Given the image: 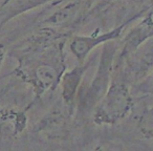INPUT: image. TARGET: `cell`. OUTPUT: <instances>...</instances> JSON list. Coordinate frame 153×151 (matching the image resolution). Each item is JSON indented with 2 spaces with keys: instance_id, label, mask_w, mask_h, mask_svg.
Returning a JSON list of instances; mask_svg holds the SVG:
<instances>
[{
  "instance_id": "obj_1",
  "label": "cell",
  "mask_w": 153,
  "mask_h": 151,
  "mask_svg": "<svg viewBox=\"0 0 153 151\" xmlns=\"http://www.w3.org/2000/svg\"><path fill=\"white\" fill-rule=\"evenodd\" d=\"M115 53L117 46L112 41L106 42L101 54L96 76L85 91L78 94L80 98L78 106L81 113H88L92 111L106 94L112 81L113 61Z\"/></svg>"
},
{
  "instance_id": "obj_2",
  "label": "cell",
  "mask_w": 153,
  "mask_h": 151,
  "mask_svg": "<svg viewBox=\"0 0 153 151\" xmlns=\"http://www.w3.org/2000/svg\"><path fill=\"white\" fill-rule=\"evenodd\" d=\"M14 74L30 84L38 99L60 83L63 70L61 66L51 61L30 58L19 61Z\"/></svg>"
},
{
  "instance_id": "obj_3",
  "label": "cell",
  "mask_w": 153,
  "mask_h": 151,
  "mask_svg": "<svg viewBox=\"0 0 153 151\" xmlns=\"http://www.w3.org/2000/svg\"><path fill=\"white\" fill-rule=\"evenodd\" d=\"M133 101L129 88L123 82H111L108 90L94 110V122L99 125H111L127 117Z\"/></svg>"
},
{
  "instance_id": "obj_4",
  "label": "cell",
  "mask_w": 153,
  "mask_h": 151,
  "mask_svg": "<svg viewBox=\"0 0 153 151\" xmlns=\"http://www.w3.org/2000/svg\"><path fill=\"white\" fill-rule=\"evenodd\" d=\"M132 20H133V18L128 20L125 23L121 24L120 26L114 28L113 30H108L106 33H102V34H97V35L92 34V35H88V36H81V35L74 36L71 39L69 44L70 51L78 59L79 63H83V62H85L88 55L96 47H98L99 45L103 44V43L113 41L119 38L121 36L123 30L126 28V25L129 24Z\"/></svg>"
},
{
  "instance_id": "obj_5",
  "label": "cell",
  "mask_w": 153,
  "mask_h": 151,
  "mask_svg": "<svg viewBox=\"0 0 153 151\" xmlns=\"http://www.w3.org/2000/svg\"><path fill=\"white\" fill-rule=\"evenodd\" d=\"M90 63H91V60L87 63L86 62L79 63V65L74 66L72 69L62 74L60 83H61L62 98L66 105H72V103L78 98L83 74L88 69Z\"/></svg>"
},
{
  "instance_id": "obj_6",
  "label": "cell",
  "mask_w": 153,
  "mask_h": 151,
  "mask_svg": "<svg viewBox=\"0 0 153 151\" xmlns=\"http://www.w3.org/2000/svg\"><path fill=\"white\" fill-rule=\"evenodd\" d=\"M153 36V24L147 20V18L144 20V22L138 24L136 28H134L131 32L128 34V36L125 39L124 43L123 54L122 55H130L134 53L147 39L151 38Z\"/></svg>"
},
{
  "instance_id": "obj_7",
  "label": "cell",
  "mask_w": 153,
  "mask_h": 151,
  "mask_svg": "<svg viewBox=\"0 0 153 151\" xmlns=\"http://www.w3.org/2000/svg\"><path fill=\"white\" fill-rule=\"evenodd\" d=\"M81 4L79 2H71L61 10L53 13L51 17L43 21V23L53 26H62L67 23H72L79 17Z\"/></svg>"
},
{
  "instance_id": "obj_8",
  "label": "cell",
  "mask_w": 153,
  "mask_h": 151,
  "mask_svg": "<svg viewBox=\"0 0 153 151\" xmlns=\"http://www.w3.org/2000/svg\"><path fill=\"white\" fill-rule=\"evenodd\" d=\"M138 129L146 138L153 140V107L144 111L138 121Z\"/></svg>"
},
{
  "instance_id": "obj_9",
  "label": "cell",
  "mask_w": 153,
  "mask_h": 151,
  "mask_svg": "<svg viewBox=\"0 0 153 151\" xmlns=\"http://www.w3.org/2000/svg\"><path fill=\"white\" fill-rule=\"evenodd\" d=\"M7 55V49H5L4 44L0 43V67L2 65L3 61H4V57Z\"/></svg>"
},
{
  "instance_id": "obj_10",
  "label": "cell",
  "mask_w": 153,
  "mask_h": 151,
  "mask_svg": "<svg viewBox=\"0 0 153 151\" xmlns=\"http://www.w3.org/2000/svg\"><path fill=\"white\" fill-rule=\"evenodd\" d=\"M152 83H153V74H152Z\"/></svg>"
}]
</instances>
